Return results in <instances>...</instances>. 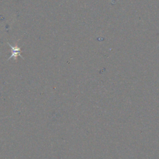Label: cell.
<instances>
[{
    "label": "cell",
    "instance_id": "obj_1",
    "mask_svg": "<svg viewBox=\"0 0 159 159\" xmlns=\"http://www.w3.org/2000/svg\"><path fill=\"white\" fill-rule=\"evenodd\" d=\"M8 44L9 45V47H11V55L10 56V57L8 59V60H9L11 59H13L16 60H17V58L18 56L21 57L22 59H24V58L21 55V49L20 47H19L18 45H15V46H13L12 45H11L9 42H8Z\"/></svg>",
    "mask_w": 159,
    "mask_h": 159
}]
</instances>
